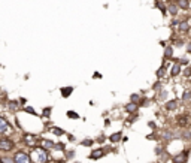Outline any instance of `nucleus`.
I'll list each match as a JSON object with an SVG mask.
<instances>
[{
	"label": "nucleus",
	"mask_w": 191,
	"mask_h": 163,
	"mask_svg": "<svg viewBox=\"0 0 191 163\" xmlns=\"http://www.w3.org/2000/svg\"><path fill=\"white\" fill-rule=\"evenodd\" d=\"M30 159H32L33 163H48L49 154H48V151L45 148H42V147H34V148L32 150V153H30Z\"/></svg>",
	"instance_id": "obj_1"
},
{
	"label": "nucleus",
	"mask_w": 191,
	"mask_h": 163,
	"mask_svg": "<svg viewBox=\"0 0 191 163\" xmlns=\"http://www.w3.org/2000/svg\"><path fill=\"white\" fill-rule=\"evenodd\" d=\"M14 160H15V163H32L30 154L26 153V151H22V150H20V151H17V153H15Z\"/></svg>",
	"instance_id": "obj_2"
},
{
	"label": "nucleus",
	"mask_w": 191,
	"mask_h": 163,
	"mask_svg": "<svg viewBox=\"0 0 191 163\" xmlns=\"http://www.w3.org/2000/svg\"><path fill=\"white\" fill-rule=\"evenodd\" d=\"M15 148V142L9 138H0V151H12Z\"/></svg>",
	"instance_id": "obj_3"
},
{
	"label": "nucleus",
	"mask_w": 191,
	"mask_h": 163,
	"mask_svg": "<svg viewBox=\"0 0 191 163\" xmlns=\"http://www.w3.org/2000/svg\"><path fill=\"white\" fill-rule=\"evenodd\" d=\"M11 130H12L11 123L7 121L5 117H0V133H6V132H11Z\"/></svg>",
	"instance_id": "obj_4"
},
{
	"label": "nucleus",
	"mask_w": 191,
	"mask_h": 163,
	"mask_svg": "<svg viewBox=\"0 0 191 163\" xmlns=\"http://www.w3.org/2000/svg\"><path fill=\"white\" fill-rule=\"evenodd\" d=\"M24 142H26V145H28V147H36V142H37V138H36V135H30V133H26L24 135Z\"/></svg>",
	"instance_id": "obj_5"
},
{
	"label": "nucleus",
	"mask_w": 191,
	"mask_h": 163,
	"mask_svg": "<svg viewBox=\"0 0 191 163\" xmlns=\"http://www.w3.org/2000/svg\"><path fill=\"white\" fill-rule=\"evenodd\" d=\"M178 28H179V33H188L190 32V23L187 20L179 21L178 23Z\"/></svg>",
	"instance_id": "obj_6"
},
{
	"label": "nucleus",
	"mask_w": 191,
	"mask_h": 163,
	"mask_svg": "<svg viewBox=\"0 0 191 163\" xmlns=\"http://www.w3.org/2000/svg\"><path fill=\"white\" fill-rule=\"evenodd\" d=\"M187 159H188V153H187V151H184V153L176 154V156L173 157V163H185V162H187Z\"/></svg>",
	"instance_id": "obj_7"
},
{
	"label": "nucleus",
	"mask_w": 191,
	"mask_h": 163,
	"mask_svg": "<svg viewBox=\"0 0 191 163\" xmlns=\"http://www.w3.org/2000/svg\"><path fill=\"white\" fill-rule=\"evenodd\" d=\"M190 117L188 115H179L178 117V120H176V123L181 126V127H185V126H188L190 124Z\"/></svg>",
	"instance_id": "obj_8"
},
{
	"label": "nucleus",
	"mask_w": 191,
	"mask_h": 163,
	"mask_svg": "<svg viewBox=\"0 0 191 163\" xmlns=\"http://www.w3.org/2000/svg\"><path fill=\"white\" fill-rule=\"evenodd\" d=\"M179 74H181V64L176 61V63H173V64H172V68H170V76L175 78V76H178Z\"/></svg>",
	"instance_id": "obj_9"
},
{
	"label": "nucleus",
	"mask_w": 191,
	"mask_h": 163,
	"mask_svg": "<svg viewBox=\"0 0 191 163\" xmlns=\"http://www.w3.org/2000/svg\"><path fill=\"white\" fill-rule=\"evenodd\" d=\"M167 11H169V14H170L172 17H176L178 12H179V8H178L176 3H170V5L167 6Z\"/></svg>",
	"instance_id": "obj_10"
},
{
	"label": "nucleus",
	"mask_w": 191,
	"mask_h": 163,
	"mask_svg": "<svg viewBox=\"0 0 191 163\" xmlns=\"http://www.w3.org/2000/svg\"><path fill=\"white\" fill-rule=\"evenodd\" d=\"M137 108H139V105H136V103H133V102H129L125 105V111H127L129 114H135L137 111Z\"/></svg>",
	"instance_id": "obj_11"
},
{
	"label": "nucleus",
	"mask_w": 191,
	"mask_h": 163,
	"mask_svg": "<svg viewBox=\"0 0 191 163\" xmlns=\"http://www.w3.org/2000/svg\"><path fill=\"white\" fill-rule=\"evenodd\" d=\"M105 156V150H94L91 154H90V159H93V160H97V159H100V157Z\"/></svg>",
	"instance_id": "obj_12"
},
{
	"label": "nucleus",
	"mask_w": 191,
	"mask_h": 163,
	"mask_svg": "<svg viewBox=\"0 0 191 163\" xmlns=\"http://www.w3.org/2000/svg\"><path fill=\"white\" fill-rule=\"evenodd\" d=\"M121 138H123V133H121V132H116V133H112V135L109 136V141L112 144H116L121 141Z\"/></svg>",
	"instance_id": "obj_13"
},
{
	"label": "nucleus",
	"mask_w": 191,
	"mask_h": 163,
	"mask_svg": "<svg viewBox=\"0 0 191 163\" xmlns=\"http://www.w3.org/2000/svg\"><path fill=\"white\" fill-rule=\"evenodd\" d=\"M164 108L167 109V111H173V109H176L178 108V100H176V99H173V100H169V102H166Z\"/></svg>",
	"instance_id": "obj_14"
},
{
	"label": "nucleus",
	"mask_w": 191,
	"mask_h": 163,
	"mask_svg": "<svg viewBox=\"0 0 191 163\" xmlns=\"http://www.w3.org/2000/svg\"><path fill=\"white\" fill-rule=\"evenodd\" d=\"M176 5L179 9H188L190 8V0H178Z\"/></svg>",
	"instance_id": "obj_15"
},
{
	"label": "nucleus",
	"mask_w": 191,
	"mask_h": 163,
	"mask_svg": "<svg viewBox=\"0 0 191 163\" xmlns=\"http://www.w3.org/2000/svg\"><path fill=\"white\" fill-rule=\"evenodd\" d=\"M54 147H55V144L52 142V141H48V139L42 141V148H45V150H52Z\"/></svg>",
	"instance_id": "obj_16"
},
{
	"label": "nucleus",
	"mask_w": 191,
	"mask_h": 163,
	"mask_svg": "<svg viewBox=\"0 0 191 163\" xmlns=\"http://www.w3.org/2000/svg\"><path fill=\"white\" fill-rule=\"evenodd\" d=\"M130 102L136 103V105H140V103H143V100L140 99V96L135 93V94H131V96H130Z\"/></svg>",
	"instance_id": "obj_17"
},
{
	"label": "nucleus",
	"mask_w": 191,
	"mask_h": 163,
	"mask_svg": "<svg viewBox=\"0 0 191 163\" xmlns=\"http://www.w3.org/2000/svg\"><path fill=\"white\" fill-rule=\"evenodd\" d=\"M60 91H61L63 97H69V96L72 94V91H73V87H63Z\"/></svg>",
	"instance_id": "obj_18"
},
{
	"label": "nucleus",
	"mask_w": 191,
	"mask_h": 163,
	"mask_svg": "<svg viewBox=\"0 0 191 163\" xmlns=\"http://www.w3.org/2000/svg\"><path fill=\"white\" fill-rule=\"evenodd\" d=\"M172 55H173V48L167 47L166 51H164V59H166V60H167V59H172Z\"/></svg>",
	"instance_id": "obj_19"
},
{
	"label": "nucleus",
	"mask_w": 191,
	"mask_h": 163,
	"mask_svg": "<svg viewBox=\"0 0 191 163\" xmlns=\"http://www.w3.org/2000/svg\"><path fill=\"white\" fill-rule=\"evenodd\" d=\"M67 117L69 118H72V120H79L81 117H79V114L78 112H75V111H67Z\"/></svg>",
	"instance_id": "obj_20"
},
{
	"label": "nucleus",
	"mask_w": 191,
	"mask_h": 163,
	"mask_svg": "<svg viewBox=\"0 0 191 163\" xmlns=\"http://www.w3.org/2000/svg\"><path fill=\"white\" fill-rule=\"evenodd\" d=\"M190 99H191V91L190 90H185L184 93H182V100L187 102V100H190Z\"/></svg>",
	"instance_id": "obj_21"
},
{
	"label": "nucleus",
	"mask_w": 191,
	"mask_h": 163,
	"mask_svg": "<svg viewBox=\"0 0 191 163\" xmlns=\"http://www.w3.org/2000/svg\"><path fill=\"white\" fill-rule=\"evenodd\" d=\"M181 138H182V139H185V141H190V139H191V132H190V130H185V132H182Z\"/></svg>",
	"instance_id": "obj_22"
},
{
	"label": "nucleus",
	"mask_w": 191,
	"mask_h": 163,
	"mask_svg": "<svg viewBox=\"0 0 191 163\" xmlns=\"http://www.w3.org/2000/svg\"><path fill=\"white\" fill-rule=\"evenodd\" d=\"M0 163H15L12 157H0Z\"/></svg>",
	"instance_id": "obj_23"
},
{
	"label": "nucleus",
	"mask_w": 191,
	"mask_h": 163,
	"mask_svg": "<svg viewBox=\"0 0 191 163\" xmlns=\"http://www.w3.org/2000/svg\"><path fill=\"white\" fill-rule=\"evenodd\" d=\"M93 142H94L93 139H84L81 144L84 145V147H91V145H93Z\"/></svg>",
	"instance_id": "obj_24"
},
{
	"label": "nucleus",
	"mask_w": 191,
	"mask_h": 163,
	"mask_svg": "<svg viewBox=\"0 0 191 163\" xmlns=\"http://www.w3.org/2000/svg\"><path fill=\"white\" fill-rule=\"evenodd\" d=\"M52 132H54V133H55L57 136L64 135V130H63V129H58V127H54V129H52Z\"/></svg>",
	"instance_id": "obj_25"
},
{
	"label": "nucleus",
	"mask_w": 191,
	"mask_h": 163,
	"mask_svg": "<svg viewBox=\"0 0 191 163\" xmlns=\"http://www.w3.org/2000/svg\"><path fill=\"white\" fill-rule=\"evenodd\" d=\"M51 111H52V108H51V106H48V108L43 109V118H47V117H49V114H51Z\"/></svg>",
	"instance_id": "obj_26"
},
{
	"label": "nucleus",
	"mask_w": 191,
	"mask_h": 163,
	"mask_svg": "<svg viewBox=\"0 0 191 163\" xmlns=\"http://www.w3.org/2000/svg\"><path fill=\"white\" fill-rule=\"evenodd\" d=\"M75 150H70V151H67V153H66V159H73V157H75Z\"/></svg>",
	"instance_id": "obj_27"
},
{
	"label": "nucleus",
	"mask_w": 191,
	"mask_h": 163,
	"mask_svg": "<svg viewBox=\"0 0 191 163\" xmlns=\"http://www.w3.org/2000/svg\"><path fill=\"white\" fill-rule=\"evenodd\" d=\"M24 111H26V112H28V114H32V115H36V111H34L33 108H30V106H26V108H24Z\"/></svg>",
	"instance_id": "obj_28"
},
{
	"label": "nucleus",
	"mask_w": 191,
	"mask_h": 163,
	"mask_svg": "<svg viewBox=\"0 0 191 163\" xmlns=\"http://www.w3.org/2000/svg\"><path fill=\"white\" fill-rule=\"evenodd\" d=\"M54 148L61 150V151H63V150H64V144H55V147H54Z\"/></svg>",
	"instance_id": "obj_29"
},
{
	"label": "nucleus",
	"mask_w": 191,
	"mask_h": 163,
	"mask_svg": "<svg viewBox=\"0 0 191 163\" xmlns=\"http://www.w3.org/2000/svg\"><path fill=\"white\" fill-rule=\"evenodd\" d=\"M17 106H18V103H17V102H9V108H11V109H15Z\"/></svg>",
	"instance_id": "obj_30"
},
{
	"label": "nucleus",
	"mask_w": 191,
	"mask_h": 163,
	"mask_svg": "<svg viewBox=\"0 0 191 163\" xmlns=\"http://www.w3.org/2000/svg\"><path fill=\"white\" fill-rule=\"evenodd\" d=\"M185 76H191V68L185 69Z\"/></svg>",
	"instance_id": "obj_31"
},
{
	"label": "nucleus",
	"mask_w": 191,
	"mask_h": 163,
	"mask_svg": "<svg viewBox=\"0 0 191 163\" xmlns=\"http://www.w3.org/2000/svg\"><path fill=\"white\" fill-rule=\"evenodd\" d=\"M187 53H188V54H191V42H188V43H187Z\"/></svg>",
	"instance_id": "obj_32"
},
{
	"label": "nucleus",
	"mask_w": 191,
	"mask_h": 163,
	"mask_svg": "<svg viewBox=\"0 0 191 163\" xmlns=\"http://www.w3.org/2000/svg\"><path fill=\"white\" fill-rule=\"evenodd\" d=\"M57 163H66V162H64V160H61V162H60V160H58V162H57Z\"/></svg>",
	"instance_id": "obj_33"
},
{
	"label": "nucleus",
	"mask_w": 191,
	"mask_h": 163,
	"mask_svg": "<svg viewBox=\"0 0 191 163\" xmlns=\"http://www.w3.org/2000/svg\"><path fill=\"white\" fill-rule=\"evenodd\" d=\"M75 163H79V162H75Z\"/></svg>",
	"instance_id": "obj_34"
},
{
	"label": "nucleus",
	"mask_w": 191,
	"mask_h": 163,
	"mask_svg": "<svg viewBox=\"0 0 191 163\" xmlns=\"http://www.w3.org/2000/svg\"><path fill=\"white\" fill-rule=\"evenodd\" d=\"M155 2H158V0H155Z\"/></svg>",
	"instance_id": "obj_35"
}]
</instances>
